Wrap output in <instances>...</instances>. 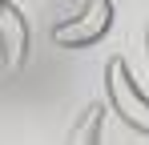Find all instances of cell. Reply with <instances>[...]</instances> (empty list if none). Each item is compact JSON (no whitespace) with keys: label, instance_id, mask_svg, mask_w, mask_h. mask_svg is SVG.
<instances>
[{"label":"cell","instance_id":"6da1fadb","mask_svg":"<svg viewBox=\"0 0 149 145\" xmlns=\"http://www.w3.org/2000/svg\"><path fill=\"white\" fill-rule=\"evenodd\" d=\"M105 93H109L113 113H121V121L129 129L149 137V97L137 89V81H133V72H129V65L121 56H113L105 65Z\"/></svg>","mask_w":149,"mask_h":145},{"label":"cell","instance_id":"7a4b0ae2","mask_svg":"<svg viewBox=\"0 0 149 145\" xmlns=\"http://www.w3.org/2000/svg\"><path fill=\"white\" fill-rule=\"evenodd\" d=\"M113 0H85V8L69 16V20H61L52 28V45L61 48H89L105 40L109 36V28H113Z\"/></svg>","mask_w":149,"mask_h":145},{"label":"cell","instance_id":"3957f363","mask_svg":"<svg viewBox=\"0 0 149 145\" xmlns=\"http://www.w3.org/2000/svg\"><path fill=\"white\" fill-rule=\"evenodd\" d=\"M32 52V32H28L24 12L12 0H0V65L4 72H20Z\"/></svg>","mask_w":149,"mask_h":145},{"label":"cell","instance_id":"277c9868","mask_svg":"<svg viewBox=\"0 0 149 145\" xmlns=\"http://www.w3.org/2000/svg\"><path fill=\"white\" fill-rule=\"evenodd\" d=\"M101 125H105V109H101V105H89V109L77 117V125L69 129L65 145H101Z\"/></svg>","mask_w":149,"mask_h":145},{"label":"cell","instance_id":"5b68a950","mask_svg":"<svg viewBox=\"0 0 149 145\" xmlns=\"http://www.w3.org/2000/svg\"><path fill=\"white\" fill-rule=\"evenodd\" d=\"M145 52H149V32H145Z\"/></svg>","mask_w":149,"mask_h":145}]
</instances>
